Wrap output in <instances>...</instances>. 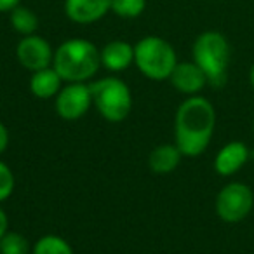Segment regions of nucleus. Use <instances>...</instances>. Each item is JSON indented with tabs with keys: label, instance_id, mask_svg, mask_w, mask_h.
I'll use <instances>...</instances> for the list:
<instances>
[{
	"label": "nucleus",
	"instance_id": "nucleus-1",
	"mask_svg": "<svg viewBox=\"0 0 254 254\" xmlns=\"http://www.w3.org/2000/svg\"><path fill=\"white\" fill-rule=\"evenodd\" d=\"M216 110L204 96H188L174 117V145L183 157H198L214 134Z\"/></svg>",
	"mask_w": 254,
	"mask_h": 254
},
{
	"label": "nucleus",
	"instance_id": "nucleus-2",
	"mask_svg": "<svg viewBox=\"0 0 254 254\" xmlns=\"http://www.w3.org/2000/svg\"><path fill=\"white\" fill-rule=\"evenodd\" d=\"M101 66L99 49L85 39L64 40L54 51L53 68L63 82H87Z\"/></svg>",
	"mask_w": 254,
	"mask_h": 254
},
{
	"label": "nucleus",
	"instance_id": "nucleus-3",
	"mask_svg": "<svg viewBox=\"0 0 254 254\" xmlns=\"http://www.w3.org/2000/svg\"><path fill=\"white\" fill-rule=\"evenodd\" d=\"M193 61L205 73L211 87L221 89L228 78L230 44L226 37L214 30L204 32L195 39L191 47Z\"/></svg>",
	"mask_w": 254,
	"mask_h": 254
},
{
	"label": "nucleus",
	"instance_id": "nucleus-4",
	"mask_svg": "<svg viewBox=\"0 0 254 254\" xmlns=\"http://www.w3.org/2000/svg\"><path fill=\"white\" fill-rule=\"evenodd\" d=\"M134 64L150 80H167L178 64L174 47L157 35L143 37L134 46Z\"/></svg>",
	"mask_w": 254,
	"mask_h": 254
},
{
	"label": "nucleus",
	"instance_id": "nucleus-5",
	"mask_svg": "<svg viewBox=\"0 0 254 254\" xmlns=\"http://www.w3.org/2000/svg\"><path fill=\"white\" fill-rule=\"evenodd\" d=\"M89 85L92 92V105H96L103 119L119 124L129 117L132 110V94L122 78L105 77Z\"/></svg>",
	"mask_w": 254,
	"mask_h": 254
},
{
	"label": "nucleus",
	"instance_id": "nucleus-6",
	"mask_svg": "<svg viewBox=\"0 0 254 254\" xmlns=\"http://www.w3.org/2000/svg\"><path fill=\"white\" fill-rule=\"evenodd\" d=\"M216 214L225 223H240L254 207V193L246 183L233 181L219 190L214 202Z\"/></svg>",
	"mask_w": 254,
	"mask_h": 254
},
{
	"label": "nucleus",
	"instance_id": "nucleus-7",
	"mask_svg": "<svg viewBox=\"0 0 254 254\" xmlns=\"http://www.w3.org/2000/svg\"><path fill=\"white\" fill-rule=\"evenodd\" d=\"M91 105V85L85 82H68L66 85L61 87V91L56 96V101H54L58 115L68 122L82 119L89 112Z\"/></svg>",
	"mask_w": 254,
	"mask_h": 254
},
{
	"label": "nucleus",
	"instance_id": "nucleus-8",
	"mask_svg": "<svg viewBox=\"0 0 254 254\" xmlns=\"http://www.w3.org/2000/svg\"><path fill=\"white\" fill-rule=\"evenodd\" d=\"M16 58L23 68L33 73V71L53 66L54 51L44 37L33 33V35H26L19 40L18 47H16Z\"/></svg>",
	"mask_w": 254,
	"mask_h": 254
},
{
	"label": "nucleus",
	"instance_id": "nucleus-9",
	"mask_svg": "<svg viewBox=\"0 0 254 254\" xmlns=\"http://www.w3.org/2000/svg\"><path fill=\"white\" fill-rule=\"evenodd\" d=\"M169 80L178 92L187 96L200 94L205 85H209L207 77L195 61H178Z\"/></svg>",
	"mask_w": 254,
	"mask_h": 254
},
{
	"label": "nucleus",
	"instance_id": "nucleus-10",
	"mask_svg": "<svg viewBox=\"0 0 254 254\" xmlns=\"http://www.w3.org/2000/svg\"><path fill=\"white\" fill-rule=\"evenodd\" d=\"M112 11V0H64V14L78 25L99 21Z\"/></svg>",
	"mask_w": 254,
	"mask_h": 254
},
{
	"label": "nucleus",
	"instance_id": "nucleus-11",
	"mask_svg": "<svg viewBox=\"0 0 254 254\" xmlns=\"http://www.w3.org/2000/svg\"><path fill=\"white\" fill-rule=\"evenodd\" d=\"M251 159V150L244 141H230L218 152L214 159V171L223 178L239 173Z\"/></svg>",
	"mask_w": 254,
	"mask_h": 254
},
{
	"label": "nucleus",
	"instance_id": "nucleus-12",
	"mask_svg": "<svg viewBox=\"0 0 254 254\" xmlns=\"http://www.w3.org/2000/svg\"><path fill=\"white\" fill-rule=\"evenodd\" d=\"M99 58L101 66H105L108 71L119 73L134 63V46L124 40H112L99 51Z\"/></svg>",
	"mask_w": 254,
	"mask_h": 254
},
{
	"label": "nucleus",
	"instance_id": "nucleus-13",
	"mask_svg": "<svg viewBox=\"0 0 254 254\" xmlns=\"http://www.w3.org/2000/svg\"><path fill=\"white\" fill-rule=\"evenodd\" d=\"M61 87H63V78L60 77V73L53 66L33 71L32 77H30V91L39 99L56 98Z\"/></svg>",
	"mask_w": 254,
	"mask_h": 254
},
{
	"label": "nucleus",
	"instance_id": "nucleus-14",
	"mask_svg": "<svg viewBox=\"0 0 254 254\" xmlns=\"http://www.w3.org/2000/svg\"><path fill=\"white\" fill-rule=\"evenodd\" d=\"M183 153L174 143H164L152 150L148 157V166L155 174H171L181 164Z\"/></svg>",
	"mask_w": 254,
	"mask_h": 254
},
{
	"label": "nucleus",
	"instance_id": "nucleus-15",
	"mask_svg": "<svg viewBox=\"0 0 254 254\" xmlns=\"http://www.w3.org/2000/svg\"><path fill=\"white\" fill-rule=\"evenodd\" d=\"M9 23L23 37L33 35L39 30V16L30 7H23V5H18L9 12Z\"/></svg>",
	"mask_w": 254,
	"mask_h": 254
},
{
	"label": "nucleus",
	"instance_id": "nucleus-16",
	"mask_svg": "<svg viewBox=\"0 0 254 254\" xmlns=\"http://www.w3.org/2000/svg\"><path fill=\"white\" fill-rule=\"evenodd\" d=\"M32 254H73V249L60 235H44L33 244Z\"/></svg>",
	"mask_w": 254,
	"mask_h": 254
},
{
	"label": "nucleus",
	"instance_id": "nucleus-17",
	"mask_svg": "<svg viewBox=\"0 0 254 254\" xmlns=\"http://www.w3.org/2000/svg\"><path fill=\"white\" fill-rule=\"evenodd\" d=\"M30 242L23 233L7 232L0 239V254H30Z\"/></svg>",
	"mask_w": 254,
	"mask_h": 254
},
{
	"label": "nucleus",
	"instance_id": "nucleus-18",
	"mask_svg": "<svg viewBox=\"0 0 254 254\" xmlns=\"http://www.w3.org/2000/svg\"><path fill=\"white\" fill-rule=\"evenodd\" d=\"M146 0H112V11L119 18L132 19L145 12Z\"/></svg>",
	"mask_w": 254,
	"mask_h": 254
},
{
	"label": "nucleus",
	"instance_id": "nucleus-19",
	"mask_svg": "<svg viewBox=\"0 0 254 254\" xmlns=\"http://www.w3.org/2000/svg\"><path fill=\"white\" fill-rule=\"evenodd\" d=\"M16 187V178L12 169L5 162L0 160V202L7 200L12 193H14Z\"/></svg>",
	"mask_w": 254,
	"mask_h": 254
},
{
	"label": "nucleus",
	"instance_id": "nucleus-20",
	"mask_svg": "<svg viewBox=\"0 0 254 254\" xmlns=\"http://www.w3.org/2000/svg\"><path fill=\"white\" fill-rule=\"evenodd\" d=\"M7 146H9V131L7 127L0 122V155L7 150Z\"/></svg>",
	"mask_w": 254,
	"mask_h": 254
},
{
	"label": "nucleus",
	"instance_id": "nucleus-21",
	"mask_svg": "<svg viewBox=\"0 0 254 254\" xmlns=\"http://www.w3.org/2000/svg\"><path fill=\"white\" fill-rule=\"evenodd\" d=\"M9 232V218L5 214V211L0 207V239Z\"/></svg>",
	"mask_w": 254,
	"mask_h": 254
},
{
	"label": "nucleus",
	"instance_id": "nucleus-22",
	"mask_svg": "<svg viewBox=\"0 0 254 254\" xmlns=\"http://www.w3.org/2000/svg\"><path fill=\"white\" fill-rule=\"evenodd\" d=\"M21 0H0V12H11L19 5Z\"/></svg>",
	"mask_w": 254,
	"mask_h": 254
},
{
	"label": "nucleus",
	"instance_id": "nucleus-23",
	"mask_svg": "<svg viewBox=\"0 0 254 254\" xmlns=\"http://www.w3.org/2000/svg\"><path fill=\"white\" fill-rule=\"evenodd\" d=\"M249 82H251V87H253V91H254V63L249 70Z\"/></svg>",
	"mask_w": 254,
	"mask_h": 254
},
{
	"label": "nucleus",
	"instance_id": "nucleus-24",
	"mask_svg": "<svg viewBox=\"0 0 254 254\" xmlns=\"http://www.w3.org/2000/svg\"><path fill=\"white\" fill-rule=\"evenodd\" d=\"M253 131H254V122H253Z\"/></svg>",
	"mask_w": 254,
	"mask_h": 254
}]
</instances>
